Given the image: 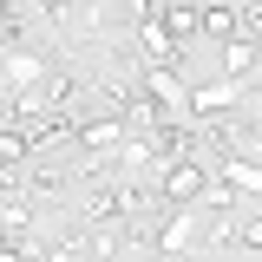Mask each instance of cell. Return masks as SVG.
Masks as SVG:
<instances>
[{
  "mask_svg": "<svg viewBox=\"0 0 262 262\" xmlns=\"http://www.w3.org/2000/svg\"><path fill=\"white\" fill-rule=\"evenodd\" d=\"M33 223V203L20 196V184H7V229H27Z\"/></svg>",
  "mask_w": 262,
  "mask_h": 262,
  "instance_id": "8",
  "label": "cell"
},
{
  "mask_svg": "<svg viewBox=\"0 0 262 262\" xmlns=\"http://www.w3.org/2000/svg\"><path fill=\"white\" fill-rule=\"evenodd\" d=\"M46 79H53V66L39 59V53H27V46L13 39V46H7V92H39Z\"/></svg>",
  "mask_w": 262,
  "mask_h": 262,
  "instance_id": "3",
  "label": "cell"
},
{
  "mask_svg": "<svg viewBox=\"0 0 262 262\" xmlns=\"http://www.w3.org/2000/svg\"><path fill=\"white\" fill-rule=\"evenodd\" d=\"M210 177H216V170L203 158H164L158 164V203H196Z\"/></svg>",
  "mask_w": 262,
  "mask_h": 262,
  "instance_id": "1",
  "label": "cell"
},
{
  "mask_svg": "<svg viewBox=\"0 0 262 262\" xmlns=\"http://www.w3.org/2000/svg\"><path fill=\"white\" fill-rule=\"evenodd\" d=\"M243 33H249V39L262 46V7H249V13H243Z\"/></svg>",
  "mask_w": 262,
  "mask_h": 262,
  "instance_id": "9",
  "label": "cell"
},
{
  "mask_svg": "<svg viewBox=\"0 0 262 262\" xmlns=\"http://www.w3.org/2000/svg\"><path fill=\"white\" fill-rule=\"evenodd\" d=\"M223 72H229V79H243V85H256V72H262V46L249 39V33L223 39Z\"/></svg>",
  "mask_w": 262,
  "mask_h": 262,
  "instance_id": "4",
  "label": "cell"
},
{
  "mask_svg": "<svg viewBox=\"0 0 262 262\" xmlns=\"http://www.w3.org/2000/svg\"><path fill=\"white\" fill-rule=\"evenodd\" d=\"M243 79H223V85H190V118L196 125H210V118H229L236 105H243Z\"/></svg>",
  "mask_w": 262,
  "mask_h": 262,
  "instance_id": "2",
  "label": "cell"
},
{
  "mask_svg": "<svg viewBox=\"0 0 262 262\" xmlns=\"http://www.w3.org/2000/svg\"><path fill=\"white\" fill-rule=\"evenodd\" d=\"M158 20H164L170 33H177L184 46H190V39H203V13H196L190 0H177V7H158Z\"/></svg>",
  "mask_w": 262,
  "mask_h": 262,
  "instance_id": "6",
  "label": "cell"
},
{
  "mask_svg": "<svg viewBox=\"0 0 262 262\" xmlns=\"http://www.w3.org/2000/svg\"><path fill=\"white\" fill-rule=\"evenodd\" d=\"M216 177H223V184H236L243 196H262V164L236 158V151H223V158H216Z\"/></svg>",
  "mask_w": 262,
  "mask_h": 262,
  "instance_id": "5",
  "label": "cell"
},
{
  "mask_svg": "<svg viewBox=\"0 0 262 262\" xmlns=\"http://www.w3.org/2000/svg\"><path fill=\"white\" fill-rule=\"evenodd\" d=\"M236 33H243L236 7H229V0H210V7H203V39H216V46H223V39H236Z\"/></svg>",
  "mask_w": 262,
  "mask_h": 262,
  "instance_id": "7",
  "label": "cell"
},
{
  "mask_svg": "<svg viewBox=\"0 0 262 262\" xmlns=\"http://www.w3.org/2000/svg\"><path fill=\"white\" fill-rule=\"evenodd\" d=\"M256 138H262V118H256Z\"/></svg>",
  "mask_w": 262,
  "mask_h": 262,
  "instance_id": "10",
  "label": "cell"
}]
</instances>
